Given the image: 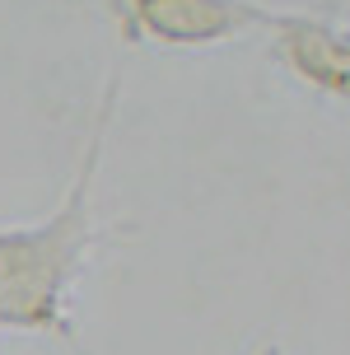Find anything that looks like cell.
<instances>
[{
  "label": "cell",
  "mask_w": 350,
  "mask_h": 355,
  "mask_svg": "<svg viewBox=\"0 0 350 355\" xmlns=\"http://www.w3.org/2000/svg\"><path fill=\"white\" fill-rule=\"evenodd\" d=\"M117 107H122V71H107L103 94L89 107L85 145L61 201L33 225L0 230V332L75 341V290L103 243L117 239V225L98 220L94 211Z\"/></svg>",
  "instance_id": "1"
},
{
  "label": "cell",
  "mask_w": 350,
  "mask_h": 355,
  "mask_svg": "<svg viewBox=\"0 0 350 355\" xmlns=\"http://www.w3.org/2000/svg\"><path fill=\"white\" fill-rule=\"evenodd\" d=\"M107 15L126 42L206 52L252 33H276L285 10L266 0H107Z\"/></svg>",
  "instance_id": "2"
},
{
  "label": "cell",
  "mask_w": 350,
  "mask_h": 355,
  "mask_svg": "<svg viewBox=\"0 0 350 355\" xmlns=\"http://www.w3.org/2000/svg\"><path fill=\"white\" fill-rule=\"evenodd\" d=\"M271 61L295 85L350 103V24L336 10H285L271 33Z\"/></svg>",
  "instance_id": "3"
},
{
  "label": "cell",
  "mask_w": 350,
  "mask_h": 355,
  "mask_svg": "<svg viewBox=\"0 0 350 355\" xmlns=\"http://www.w3.org/2000/svg\"><path fill=\"white\" fill-rule=\"evenodd\" d=\"M252 355H290V351H285L280 341H266V346H257V351H252Z\"/></svg>",
  "instance_id": "4"
}]
</instances>
